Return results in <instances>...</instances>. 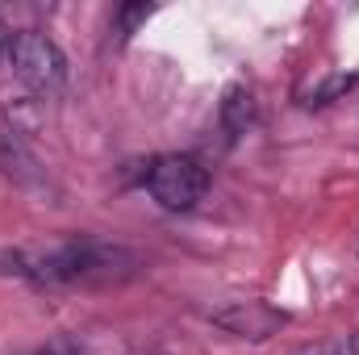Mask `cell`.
I'll list each match as a JSON object with an SVG mask.
<instances>
[{"mask_svg":"<svg viewBox=\"0 0 359 355\" xmlns=\"http://www.w3.org/2000/svg\"><path fill=\"white\" fill-rule=\"evenodd\" d=\"M8 42H13V29H8V25L0 21V63L8 59Z\"/></svg>","mask_w":359,"mask_h":355,"instance_id":"obj_10","label":"cell"},{"mask_svg":"<svg viewBox=\"0 0 359 355\" xmlns=\"http://www.w3.org/2000/svg\"><path fill=\"white\" fill-rule=\"evenodd\" d=\"M147 192L172 209V213H188L205 201L209 192V172L192 159V155H159L147 168Z\"/></svg>","mask_w":359,"mask_h":355,"instance_id":"obj_3","label":"cell"},{"mask_svg":"<svg viewBox=\"0 0 359 355\" xmlns=\"http://www.w3.org/2000/svg\"><path fill=\"white\" fill-rule=\"evenodd\" d=\"M13 272L42 288H104L138 276V251L109 239H67L46 251H17Z\"/></svg>","mask_w":359,"mask_h":355,"instance_id":"obj_1","label":"cell"},{"mask_svg":"<svg viewBox=\"0 0 359 355\" xmlns=\"http://www.w3.org/2000/svg\"><path fill=\"white\" fill-rule=\"evenodd\" d=\"M147 17H151V4H130V8H121V13H117V34L130 38V34L138 29V21H147Z\"/></svg>","mask_w":359,"mask_h":355,"instance_id":"obj_9","label":"cell"},{"mask_svg":"<svg viewBox=\"0 0 359 355\" xmlns=\"http://www.w3.org/2000/svg\"><path fill=\"white\" fill-rule=\"evenodd\" d=\"M251 126H255V96H251V88H243V84L226 88V96H222V130H226V138H243Z\"/></svg>","mask_w":359,"mask_h":355,"instance_id":"obj_6","label":"cell"},{"mask_svg":"<svg viewBox=\"0 0 359 355\" xmlns=\"http://www.w3.org/2000/svg\"><path fill=\"white\" fill-rule=\"evenodd\" d=\"M355 251H359V243H355Z\"/></svg>","mask_w":359,"mask_h":355,"instance_id":"obj_11","label":"cell"},{"mask_svg":"<svg viewBox=\"0 0 359 355\" xmlns=\"http://www.w3.org/2000/svg\"><path fill=\"white\" fill-rule=\"evenodd\" d=\"M355 84H359V76H347V72H339V76H326L322 84H313V88L305 92V105H330V100L347 96Z\"/></svg>","mask_w":359,"mask_h":355,"instance_id":"obj_7","label":"cell"},{"mask_svg":"<svg viewBox=\"0 0 359 355\" xmlns=\"http://www.w3.org/2000/svg\"><path fill=\"white\" fill-rule=\"evenodd\" d=\"M297 355H359V335H339V339H326V343L301 347Z\"/></svg>","mask_w":359,"mask_h":355,"instance_id":"obj_8","label":"cell"},{"mask_svg":"<svg viewBox=\"0 0 359 355\" xmlns=\"http://www.w3.org/2000/svg\"><path fill=\"white\" fill-rule=\"evenodd\" d=\"M4 67L34 96H59L63 84H67V59H63L59 42L38 34V29H17L13 34Z\"/></svg>","mask_w":359,"mask_h":355,"instance_id":"obj_2","label":"cell"},{"mask_svg":"<svg viewBox=\"0 0 359 355\" xmlns=\"http://www.w3.org/2000/svg\"><path fill=\"white\" fill-rule=\"evenodd\" d=\"M209 322L234 339H251V343H264L271 335H280L288 326V314L276 309L268 301H226L217 309H209Z\"/></svg>","mask_w":359,"mask_h":355,"instance_id":"obj_4","label":"cell"},{"mask_svg":"<svg viewBox=\"0 0 359 355\" xmlns=\"http://www.w3.org/2000/svg\"><path fill=\"white\" fill-rule=\"evenodd\" d=\"M0 172L13 180L21 192H34V196L55 192V184H50V176H46L42 159L29 151V142L21 138V130H17V126L0 130Z\"/></svg>","mask_w":359,"mask_h":355,"instance_id":"obj_5","label":"cell"}]
</instances>
